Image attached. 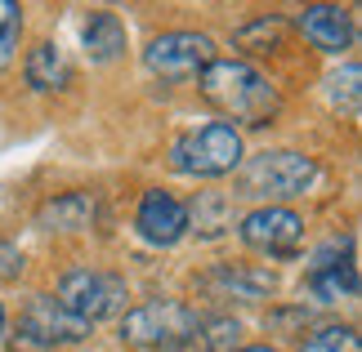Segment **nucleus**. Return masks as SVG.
Listing matches in <instances>:
<instances>
[{
  "instance_id": "obj_1",
  "label": "nucleus",
  "mask_w": 362,
  "mask_h": 352,
  "mask_svg": "<svg viewBox=\"0 0 362 352\" xmlns=\"http://www.w3.org/2000/svg\"><path fill=\"white\" fill-rule=\"evenodd\" d=\"M202 98L219 111V121H228L233 130H259V125H273V116L282 111V94L259 67H250L246 59H215L206 72L197 76Z\"/></svg>"
},
{
  "instance_id": "obj_2",
  "label": "nucleus",
  "mask_w": 362,
  "mask_h": 352,
  "mask_svg": "<svg viewBox=\"0 0 362 352\" xmlns=\"http://www.w3.org/2000/svg\"><path fill=\"white\" fill-rule=\"evenodd\" d=\"M246 161V138L228 121L192 125L170 143V170L184 178H224L238 174Z\"/></svg>"
},
{
  "instance_id": "obj_3",
  "label": "nucleus",
  "mask_w": 362,
  "mask_h": 352,
  "mask_svg": "<svg viewBox=\"0 0 362 352\" xmlns=\"http://www.w3.org/2000/svg\"><path fill=\"white\" fill-rule=\"evenodd\" d=\"M322 178V165L296 147H269L242 161V192L259 196L264 205H282L296 196H309Z\"/></svg>"
},
{
  "instance_id": "obj_4",
  "label": "nucleus",
  "mask_w": 362,
  "mask_h": 352,
  "mask_svg": "<svg viewBox=\"0 0 362 352\" xmlns=\"http://www.w3.org/2000/svg\"><path fill=\"white\" fill-rule=\"evenodd\" d=\"M197 308L184 299H144L121 317V344L144 352H184L197 330Z\"/></svg>"
},
{
  "instance_id": "obj_5",
  "label": "nucleus",
  "mask_w": 362,
  "mask_h": 352,
  "mask_svg": "<svg viewBox=\"0 0 362 352\" xmlns=\"http://www.w3.org/2000/svg\"><path fill=\"white\" fill-rule=\"evenodd\" d=\"M72 317H81L86 326H99L107 317H121L125 299H130V290H125V281L117 272H103V267H67L59 277V294H54Z\"/></svg>"
},
{
  "instance_id": "obj_6",
  "label": "nucleus",
  "mask_w": 362,
  "mask_h": 352,
  "mask_svg": "<svg viewBox=\"0 0 362 352\" xmlns=\"http://www.w3.org/2000/svg\"><path fill=\"white\" fill-rule=\"evenodd\" d=\"M90 330L81 317H72L67 308L54 299V294H32L18 312V326H13V339L32 352H54V348H72V344H86Z\"/></svg>"
},
{
  "instance_id": "obj_7",
  "label": "nucleus",
  "mask_w": 362,
  "mask_h": 352,
  "mask_svg": "<svg viewBox=\"0 0 362 352\" xmlns=\"http://www.w3.org/2000/svg\"><path fill=\"white\" fill-rule=\"evenodd\" d=\"M215 59H219L215 40L206 32H188V27L152 36L148 49H144V67L157 80H192V76H202Z\"/></svg>"
},
{
  "instance_id": "obj_8",
  "label": "nucleus",
  "mask_w": 362,
  "mask_h": 352,
  "mask_svg": "<svg viewBox=\"0 0 362 352\" xmlns=\"http://www.w3.org/2000/svg\"><path fill=\"white\" fill-rule=\"evenodd\" d=\"M238 241L264 259H296L304 245V219L291 205H255L238 219Z\"/></svg>"
},
{
  "instance_id": "obj_9",
  "label": "nucleus",
  "mask_w": 362,
  "mask_h": 352,
  "mask_svg": "<svg viewBox=\"0 0 362 352\" xmlns=\"http://www.w3.org/2000/svg\"><path fill=\"white\" fill-rule=\"evenodd\" d=\"M304 290L317 303H344L358 294V255H354V236L349 241H327L322 250H313L309 267H304Z\"/></svg>"
},
{
  "instance_id": "obj_10",
  "label": "nucleus",
  "mask_w": 362,
  "mask_h": 352,
  "mask_svg": "<svg viewBox=\"0 0 362 352\" xmlns=\"http://www.w3.org/2000/svg\"><path fill=\"white\" fill-rule=\"evenodd\" d=\"M134 228L148 245L157 250H175L179 241L188 236V210L175 192L165 188H148L139 196V210H134Z\"/></svg>"
},
{
  "instance_id": "obj_11",
  "label": "nucleus",
  "mask_w": 362,
  "mask_h": 352,
  "mask_svg": "<svg viewBox=\"0 0 362 352\" xmlns=\"http://www.w3.org/2000/svg\"><path fill=\"white\" fill-rule=\"evenodd\" d=\"M197 286L219 303H259L277 290V277L255 263H215L211 272L197 277Z\"/></svg>"
},
{
  "instance_id": "obj_12",
  "label": "nucleus",
  "mask_w": 362,
  "mask_h": 352,
  "mask_svg": "<svg viewBox=\"0 0 362 352\" xmlns=\"http://www.w3.org/2000/svg\"><path fill=\"white\" fill-rule=\"evenodd\" d=\"M296 27H300V36L309 40L313 49L331 54V59L349 54V49H354V40H358L354 13H349V9H340V5H304V9L296 13Z\"/></svg>"
},
{
  "instance_id": "obj_13",
  "label": "nucleus",
  "mask_w": 362,
  "mask_h": 352,
  "mask_svg": "<svg viewBox=\"0 0 362 352\" xmlns=\"http://www.w3.org/2000/svg\"><path fill=\"white\" fill-rule=\"evenodd\" d=\"M23 80L40 94L49 90H67L72 85V63H67V54L54 45V40H36L32 49H27L23 59Z\"/></svg>"
},
{
  "instance_id": "obj_14",
  "label": "nucleus",
  "mask_w": 362,
  "mask_h": 352,
  "mask_svg": "<svg viewBox=\"0 0 362 352\" xmlns=\"http://www.w3.org/2000/svg\"><path fill=\"white\" fill-rule=\"evenodd\" d=\"M94 210L99 205H94L90 192H63L36 210V228L40 232H86L94 223Z\"/></svg>"
},
{
  "instance_id": "obj_15",
  "label": "nucleus",
  "mask_w": 362,
  "mask_h": 352,
  "mask_svg": "<svg viewBox=\"0 0 362 352\" xmlns=\"http://www.w3.org/2000/svg\"><path fill=\"white\" fill-rule=\"evenodd\" d=\"M81 45H86L90 63H112L125 54L130 36H125V23L117 18L112 9H94L86 23H81Z\"/></svg>"
},
{
  "instance_id": "obj_16",
  "label": "nucleus",
  "mask_w": 362,
  "mask_h": 352,
  "mask_svg": "<svg viewBox=\"0 0 362 352\" xmlns=\"http://www.w3.org/2000/svg\"><path fill=\"white\" fill-rule=\"evenodd\" d=\"M242 339V321L228 317V312H215V317H197V330L184 352H233Z\"/></svg>"
},
{
  "instance_id": "obj_17",
  "label": "nucleus",
  "mask_w": 362,
  "mask_h": 352,
  "mask_svg": "<svg viewBox=\"0 0 362 352\" xmlns=\"http://www.w3.org/2000/svg\"><path fill=\"white\" fill-rule=\"evenodd\" d=\"M188 210V232H202V236H215L233 228V210H228V196L219 192H197V201L184 205Z\"/></svg>"
},
{
  "instance_id": "obj_18",
  "label": "nucleus",
  "mask_w": 362,
  "mask_h": 352,
  "mask_svg": "<svg viewBox=\"0 0 362 352\" xmlns=\"http://www.w3.org/2000/svg\"><path fill=\"white\" fill-rule=\"evenodd\" d=\"M327 98H331L336 111L358 116V98H362V67H358V59H344L336 72L327 76Z\"/></svg>"
},
{
  "instance_id": "obj_19",
  "label": "nucleus",
  "mask_w": 362,
  "mask_h": 352,
  "mask_svg": "<svg viewBox=\"0 0 362 352\" xmlns=\"http://www.w3.org/2000/svg\"><path fill=\"white\" fill-rule=\"evenodd\" d=\"M300 352H362V339L349 321H327V326H313L304 334Z\"/></svg>"
},
{
  "instance_id": "obj_20",
  "label": "nucleus",
  "mask_w": 362,
  "mask_h": 352,
  "mask_svg": "<svg viewBox=\"0 0 362 352\" xmlns=\"http://www.w3.org/2000/svg\"><path fill=\"white\" fill-rule=\"evenodd\" d=\"M23 45V5L0 0V67H5Z\"/></svg>"
},
{
  "instance_id": "obj_21",
  "label": "nucleus",
  "mask_w": 362,
  "mask_h": 352,
  "mask_svg": "<svg viewBox=\"0 0 362 352\" xmlns=\"http://www.w3.org/2000/svg\"><path fill=\"white\" fill-rule=\"evenodd\" d=\"M23 250L13 245V241H0V281H18L23 277Z\"/></svg>"
},
{
  "instance_id": "obj_22",
  "label": "nucleus",
  "mask_w": 362,
  "mask_h": 352,
  "mask_svg": "<svg viewBox=\"0 0 362 352\" xmlns=\"http://www.w3.org/2000/svg\"><path fill=\"white\" fill-rule=\"evenodd\" d=\"M233 352H282V348H273V344H246V348H233Z\"/></svg>"
},
{
  "instance_id": "obj_23",
  "label": "nucleus",
  "mask_w": 362,
  "mask_h": 352,
  "mask_svg": "<svg viewBox=\"0 0 362 352\" xmlns=\"http://www.w3.org/2000/svg\"><path fill=\"white\" fill-rule=\"evenodd\" d=\"M0 334H5V303H0Z\"/></svg>"
}]
</instances>
